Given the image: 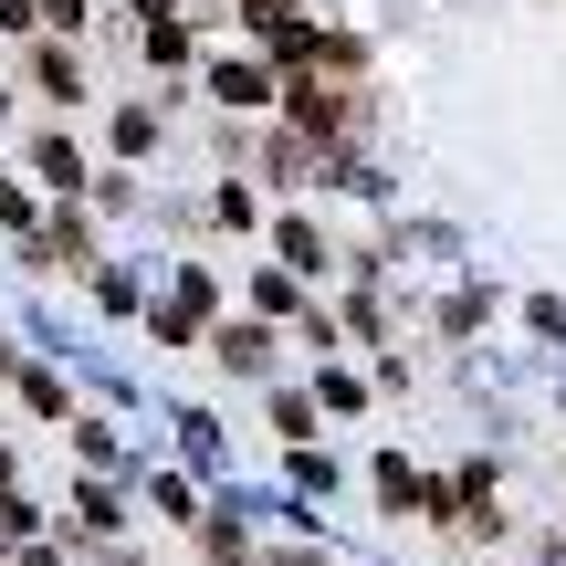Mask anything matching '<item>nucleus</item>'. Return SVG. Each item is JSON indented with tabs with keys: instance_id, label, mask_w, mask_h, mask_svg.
Masks as SVG:
<instances>
[{
	"instance_id": "obj_3",
	"label": "nucleus",
	"mask_w": 566,
	"mask_h": 566,
	"mask_svg": "<svg viewBox=\"0 0 566 566\" xmlns=\"http://www.w3.org/2000/svg\"><path fill=\"white\" fill-rule=\"evenodd\" d=\"M210 357L242 367V378H263V367H273V336H263V325H221V336H210Z\"/></svg>"
},
{
	"instance_id": "obj_7",
	"label": "nucleus",
	"mask_w": 566,
	"mask_h": 566,
	"mask_svg": "<svg viewBox=\"0 0 566 566\" xmlns=\"http://www.w3.org/2000/svg\"><path fill=\"white\" fill-rule=\"evenodd\" d=\"M147 63H189V21L179 11H147Z\"/></svg>"
},
{
	"instance_id": "obj_6",
	"label": "nucleus",
	"mask_w": 566,
	"mask_h": 566,
	"mask_svg": "<svg viewBox=\"0 0 566 566\" xmlns=\"http://www.w3.org/2000/svg\"><path fill=\"white\" fill-rule=\"evenodd\" d=\"M273 252L294 273H325V242H315V221H273Z\"/></svg>"
},
{
	"instance_id": "obj_2",
	"label": "nucleus",
	"mask_w": 566,
	"mask_h": 566,
	"mask_svg": "<svg viewBox=\"0 0 566 566\" xmlns=\"http://www.w3.org/2000/svg\"><path fill=\"white\" fill-rule=\"evenodd\" d=\"M32 179L53 189V200H74V189H84V158H74V137H32Z\"/></svg>"
},
{
	"instance_id": "obj_4",
	"label": "nucleus",
	"mask_w": 566,
	"mask_h": 566,
	"mask_svg": "<svg viewBox=\"0 0 566 566\" xmlns=\"http://www.w3.org/2000/svg\"><path fill=\"white\" fill-rule=\"evenodd\" d=\"M210 95H221V105H273V74H263V63H221Z\"/></svg>"
},
{
	"instance_id": "obj_5",
	"label": "nucleus",
	"mask_w": 566,
	"mask_h": 566,
	"mask_svg": "<svg viewBox=\"0 0 566 566\" xmlns=\"http://www.w3.org/2000/svg\"><path fill=\"white\" fill-rule=\"evenodd\" d=\"M32 84H42V95H53V105H84V63L63 53V42H53V53L32 63Z\"/></svg>"
},
{
	"instance_id": "obj_13",
	"label": "nucleus",
	"mask_w": 566,
	"mask_h": 566,
	"mask_svg": "<svg viewBox=\"0 0 566 566\" xmlns=\"http://www.w3.org/2000/svg\"><path fill=\"white\" fill-rule=\"evenodd\" d=\"M21 566H63V556H21Z\"/></svg>"
},
{
	"instance_id": "obj_11",
	"label": "nucleus",
	"mask_w": 566,
	"mask_h": 566,
	"mask_svg": "<svg viewBox=\"0 0 566 566\" xmlns=\"http://www.w3.org/2000/svg\"><path fill=\"white\" fill-rule=\"evenodd\" d=\"M32 11L53 21V32H74V21H84V0H32Z\"/></svg>"
},
{
	"instance_id": "obj_1",
	"label": "nucleus",
	"mask_w": 566,
	"mask_h": 566,
	"mask_svg": "<svg viewBox=\"0 0 566 566\" xmlns=\"http://www.w3.org/2000/svg\"><path fill=\"white\" fill-rule=\"evenodd\" d=\"M283 105H294V126H304V137H336V126H346V95H336V84H315V74H294V84H283Z\"/></svg>"
},
{
	"instance_id": "obj_12",
	"label": "nucleus",
	"mask_w": 566,
	"mask_h": 566,
	"mask_svg": "<svg viewBox=\"0 0 566 566\" xmlns=\"http://www.w3.org/2000/svg\"><path fill=\"white\" fill-rule=\"evenodd\" d=\"M32 21H42L32 0H0V32H32Z\"/></svg>"
},
{
	"instance_id": "obj_14",
	"label": "nucleus",
	"mask_w": 566,
	"mask_h": 566,
	"mask_svg": "<svg viewBox=\"0 0 566 566\" xmlns=\"http://www.w3.org/2000/svg\"><path fill=\"white\" fill-rule=\"evenodd\" d=\"M0 483H11V451H0Z\"/></svg>"
},
{
	"instance_id": "obj_8",
	"label": "nucleus",
	"mask_w": 566,
	"mask_h": 566,
	"mask_svg": "<svg viewBox=\"0 0 566 566\" xmlns=\"http://www.w3.org/2000/svg\"><path fill=\"white\" fill-rule=\"evenodd\" d=\"M32 525H42V514H32V504H21V493H11V483H0V556H11V546H32Z\"/></svg>"
},
{
	"instance_id": "obj_9",
	"label": "nucleus",
	"mask_w": 566,
	"mask_h": 566,
	"mask_svg": "<svg viewBox=\"0 0 566 566\" xmlns=\"http://www.w3.org/2000/svg\"><path fill=\"white\" fill-rule=\"evenodd\" d=\"M147 147H158V116H147V105H126V116H116V158H147Z\"/></svg>"
},
{
	"instance_id": "obj_10",
	"label": "nucleus",
	"mask_w": 566,
	"mask_h": 566,
	"mask_svg": "<svg viewBox=\"0 0 566 566\" xmlns=\"http://www.w3.org/2000/svg\"><path fill=\"white\" fill-rule=\"evenodd\" d=\"M74 514H84V535H116V525H126V514H116V493H105V483H84V493H74Z\"/></svg>"
}]
</instances>
